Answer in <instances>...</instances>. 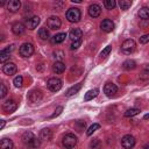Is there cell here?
I'll return each mask as SVG.
<instances>
[{
	"instance_id": "obj_1",
	"label": "cell",
	"mask_w": 149,
	"mask_h": 149,
	"mask_svg": "<svg viewBox=\"0 0 149 149\" xmlns=\"http://www.w3.org/2000/svg\"><path fill=\"white\" fill-rule=\"evenodd\" d=\"M22 140H23L24 144L28 146V147L31 148V149H36V148L40 147V140H38L31 132H26V133H23Z\"/></svg>"
},
{
	"instance_id": "obj_2",
	"label": "cell",
	"mask_w": 149,
	"mask_h": 149,
	"mask_svg": "<svg viewBox=\"0 0 149 149\" xmlns=\"http://www.w3.org/2000/svg\"><path fill=\"white\" fill-rule=\"evenodd\" d=\"M63 146L66 148V149H71L73 148L76 144H77V136L72 133H69V134H65L64 137H63V141H62Z\"/></svg>"
},
{
	"instance_id": "obj_3",
	"label": "cell",
	"mask_w": 149,
	"mask_h": 149,
	"mask_svg": "<svg viewBox=\"0 0 149 149\" xmlns=\"http://www.w3.org/2000/svg\"><path fill=\"white\" fill-rule=\"evenodd\" d=\"M65 16L69 22H78L81 17V13L78 8H69Z\"/></svg>"
},
{
	"instance_id": "obj_4",
	"label": "cell",
	"mask_w": 149,
	"mask_h": 149,
	"mask_svg": "<svg viewBox=\"0 0 149 149\" xmlns=\"http://www.w3.org/2000/svg\"><path fill=\"white\" fill-rule=\"evenodd\" d=\"M20 55L24 58H28L30 57L33 54H34V45L31 43H23L21 47H20V50H19Z\"/></svg>"
},
{
	"instance_id": "obj_5",
	"label": "cell",
	"mask_w": 149,
	"mask_h": 149,
	"mask_svg": "<svg viewBox=\"0 0 149 149\" xmlns=\"http://www.w3.org/2000/svg\"><path fill=\"white\" fill-rule=\"evenodd\" d=\"M47 85H48V88H49L50 91H52V92H57V91H59V90L62 88L63 83H62V80H61L59 78L52 77V78H50V79L48 80Z\"/></svg>"
},
{
	"instance_id": "obj_6",
	"label": "cell",
	"mask_w": 149,
	"mask_h": 149,
	"mask_svg": "<svg viewBox=\"0 0 149 149\" xmlns=\"http://www.w3.org/2000/svg\"><path fill=\"white\" fill-rule=\"evenodd\" d=\"M135 48H136V43H135V41L134 40H126L123 43H122V45H121V50H122V52H125V54H127V55H129V54H132L134 50H135Z\"/></svg>"
},
{
	"instance_id": "obj_7",
	"label": "cell",
	"mask_w": 149,
	"mask_h": 149,
	"mask_svg": "<svg viewBox=\"0 0 149 149\" xmlns=\"http://www.w3.org/2000/svg\"><path fill=\"white\" fill-rule=\"evenodd\" d=\"M121 146L125 149H132L135 146V137L132 135H125L121 139Z\"/></svg>"
},
{
	"instance_id": "obj_8",
	"label": "cell",
	"mask_w": 149,
	"mask_h": 149,
	"mask_svg": "<svg viewBox=\"0 0 149 149\" xmlns=\"http://www.w3.org/2000/svg\"><path fill=\"white\" fill-rule=\"evenodd\" d=\"M16 108H17V104H16V101L13 100V99L6 100V101L3 102V105H2V109H3V112H6V113H13Z\"/></svg>"
},
{
	"instance_id": "obj_9",
	"label": "cell",
	"mask_w": 149,
	"mask_h": 149,
	"mask_svg": "<svg viewBox=\"0 0 149 149\" xmlns=\"http://www.w3.org/2000/svg\"><path fill=\"white\" fill-rule=\"evenodd\" d=\"M118 92V87L115 84L113 83H106L105 86H104V93L107 95V97H113L115 95V93Z\"/></svg>"
},
{
	"instance_id": "obj_10",
	"label": "cell",
	"mask_w": 149,
	"mask_h": 149,
	"mask_svg": "<svg viewBox=\"0 0 149 149\" xmlns=\"http://www.w3.org/2000/svg\"><path fill=\"white\" fill-rule=\"evenodd\" d=\"M61 24H62V22H61V19L58 16H50L47 20V26L50 29H58L61 27Z\"/></svg>"
},
{
	"instance_id": "obj_11",
	"label": "cell",
	"mask_w": 149,
	"mask_h": 149,
	"mask_svg": "<svg viewBox=\"0 0 149 149\" xmlns=\"http://www.w3.org/2000/svg\"><path fill=\"white\" fill-rule=\"evenodd\" d=\"M2 71H3L5 74H7V76H12V74H15V73H16L17 68H16V65H15L14 63L8 62V63H6V64L2 66Z\"/></svg>"
},
{
	"instance_id": "obj_12",
	"label": "cell",
	"mask_w": 149,
	"mask_h": 149,
	"mask_svg": "<svg viewBox=\"0 0 149 149\" xmlns=\"http://www.w3.org/2000/svg\"><path fill=\"white\" fill-rule=\"evenodd\" d=\"M100 28H101L102 31L109 33V31H112V30L114 29V23H113V21L109 20V19H104V20L101 21V23H100Z\"/></svg>"
},
{
	"instance_id": "obj_13",
	"label": "cell",
	"mask_w": 149,
	"mask_h": 149,
	"mask_svg": "<svg viewBox=\"0 0 149 149\" xmlns=\"http://www.w3.org/2000/svg\"><path fill=\"white\" fill-rule=\"evenodd\" d=\"M41 99H42V92H41L40 90H33V91L29 92V94H28V100H29L31 104L38 102Z\"/></svg>"
},
{
	"instance_id": "obj_14",
	"label": "cell",
	"mask_w": 149,
	"mask_h": 149,
	"mask_svg": "<svg viewBox=\"0 0 149 149\" xmlns=\"http://www.w3.org/2000/svg\"><path fill=\"white\" fill-rule=\"evenodd\" d=\"M38 23H40V17H38V16H31V17H28V19H26V22H24L26 27H27L28 29H30V30L35 29V28L37 27Z\"/></svg>"
},
{
	"instance_id": "obj_15",
	"label": "cell",
	"mask_w": 149,
	"mask_h": 149,
	"mask_svg": "<svg viewBox=\"0 0 149 149\" xmlns=\"http://www.w3.org/2000/svg\"><path fill=\"white\" fill-rule=\"evenodd\" d=\"M69 37L72 40V42L81 41V37H83V31H81V29H79V28H73V29H71L70 33H69Z\"/></svg>"
},
{
	"instance_id": "obj_16",
	"label": "cell",
	"mask_w": 149,
	"mask_h": 149,
	"mask_svg": "<svg viewBox=\"0 0 149 149\" xmlns=\"http://www.w3.org/2000/svg\"><path fill=\"white\" fill-rule=\"evenodd\" d=\"M20 7H21V2L19 0H9L7 2V9L12 13L17 12L20 9Z\"/></svg>"
},
{
	"instance_id": "obj_17",
	"label": "cell",
	"mask_w": 149,
	"mask_h": 149,
	"mask_svg": "<svg viewBox=\"0 0 149 149\" xmlns=\"http://www.w3.org/2000/svg\"><path fill=\"white\" fill-rule=\"evenodd\" d=\"M101 13V8L99 5L97 3H92L90 7H88V14L91 17H98Z\"/></svg>"
},
{
	"instance_id": "obj_18",
	"label": "cell",
	"mask_w": 149,
	"mask_h": 149,
	"mask_svg": "<svg viewBox=\"0 0 149 149\" xmlns=\"http://www.w3.org/2000/svg\"><path fill=\"white\" fill-rule=\"evenodd\" d=\"M52 70H54L55 73H63L65 71V64L61 61L55 62L54 65H52Z\"/></svg>"
},
{
	"instance_id": "obj_19",
	"label": "cell",
	"mask_w": 149,
	"mask_h": 149,
	"mask_svg": "<svg viewBox=\"0 0 149 149\" xmlns=\"http://www.w3.org/2000/svg\"><path fill=\"white\" fill-rule=\"evenodd\" d=\"M51 137H52V132L49 128H44V129L41 130V133H40V139L41 140L49 141V140H51Z\"/></svg>"
},
{
	"instance_id": "obj_20",
	"label": "cell",
	"mask_w": 149,
	"mask_h": 149,
	"mask_svg": "<svg viewBox=\"0 0 149 149\" xmlns=\"http://www.w3.org/2000/svg\"><path fill=\"white\" fill-rule=\"evenodd\" d=\"M12 31L15 34V35H21L23 34L24 31V26L20 22H15L13 26H12Z\"/></svg>"
},
{
	"instance_id": "obj_21",
	"label": "cell",
	"mask_w": 149,
	"mask_h": 149,
	"mask_svg": "<svg viewBox=\"0 0 149 149\" xmlns=\"http://www.w3.org/2000/svg\"><path fill=\"white\" fill-rule=\"evenodd\" d=\"M14 144L12 142V140L7 139V137H3L1 141H0V149H13Z\"/></svg>"
},
{
	"instance_id": "obj_22",
	"label": "cell",
	"mask_w": 149,
	"mask_h": 149,
	"mask_svg": "<svg viewBox=\"0 0 149 149\" xmlns=\"http://www.w3.org/2000/svg\"><path fill=\"white\" fill-rule=\"evenodd\" d=\"M65 37H66V34L65 33H59V34H56L55 36H52L51 42L54 44H59V43H62L65 40Z\"/></svg>"
},
{
	"instance_id": "obj_23",
	"label": "cell",
	"mask_w": 149,
	"mask_h": 149,
	"mask_svg": "<svg viewBox=\"0 0 149 149\" xmlns=\"http://www.w3.org/2000/svg\"><path fill=\"white\" fill-rule=\"evenodd\" d=\"M80 87H81V83H78V84H76L74 86H72V87H70L68 91H66V93H65V95L66 97H71V95H73V94H76L79 90H80Z\"/></svg>"
},
{
	"instance_id": "obj_24",
	"label": "cell",
	"mask_w": 149,
	"mask_h": 149,
	"mask_svg": "<svg viewBox=\"0 0 149 149\" xmlns=\"http://www.w3.org/2000/svg\"><path fill=\"white\" fill-rule=\"evenodd\" d=\"M98 93H99V90H98V88H93V90L87 91V92L85 93V100H86V101L92 100L93 98H95V97L98 95Z\"/></svg>"
},
{
	"instance_id": "obj_25",
	"label": "cell",
	"mask_w": 149,
	"mask_h": 149,
	"mask_svg": "<svg viewBox=\"0 0 149 149\" xmlns=\"http://www.w3.org/2000/svg\"><path fill=\"white\" fill-rule=\"evenodd\" d=\"M122 68H123L125 70H133V69L136 68V63H135L133 59H127V61L123 62Z\"/></svg>"
},
{
	"instance_id": "obj_26",
	"label": "cell",
	"mask_w": 149,
	"mask_h": 149,
	"mask_svg": "<svg viewBox=\"0 0 149 149\" xmlns=\"http://www.w3.org/2000/svg\"><path fill=\"white\" fill-rule=\"evenodd\" d=\"M139 16L142 20H149V8L148 7H142L139 10Z\"/></svg>"
},
{
	"instance_id": "obj_27",
	"label": "cell",
	"mask_w": 149,
	"mask_h": 149,
	"mask_svg": "<svg viewBox=\"0 0 149 149\" xmlns=\"http://www.w3.org/2000/svg\"><path fill=\"white\" fill-rule=\"evenodd\" d=\"M139 113H140V109L139 108H129V109H127L125 112V116L126 118H132L134 115H137Z\"/></svg>"
},
{
	"instance_id": "obj_28",
	"label": "cell",
	"mask_w": 149,
	"mask_h": 149,
	"mask_svg": "<svg viewBox=\"0 0 149 149\" xmlns=\"http://www.w3.org/2000/svg\"><path fill=\"white\" fill-rule=\"evenodd\" d=\"M38 36H40L41 40H48L50 35H49V31H48L47 28H41L38 30Z\"/></svg>"
},
{
	"instance_id": "obj_29",
	"label": "cell",
	"mask_w": 149,
	"mask_h": 149,
	"mask_svg": "<svg viewBox=\"0 0 149 149\" xmlns=\"http://www.w3.org/2000/svg\"><path fill=\"white\" fill-rule=\"evenodd\" d=\"M119 6H120L121 9L126 10L132 6V1H129V0H120L119 1Z\"/></svg>"
},
{
	"instance_id": "obj_30",
	"label": "cell",
	"mask_w": 149,
	"mask_h": 149,
	"mask_svg": "<svg viewBox=\"0 0 149 149\" xmlns=\"http://www.w3.org/2000/svg\"><path fill=\"white\" fill-rule=\"evenodd\" d=\"M104 6L107 8V9H113L115 6H116V2L114 0H105L104 1Z\"/></svg>"
},
{
	"instance_id": "obj_31",
	"label": "cell",
	"mask_w": 149,
	"mask_h": 149,
	"mask_svg": "<svg viewBox=\"0 0 149 149\" xmlns=\"http://www.w3.org/2000/svg\"><path fill=\"white\" fill-rule=\"evenodd\" d=\"M13 83H14V85H15L16 87H21L22 84H23V78H22V76H16V77L14 78Z\"/></svg>"
},
{
	"instance_id": "obj_32",
	"label": "cell",
	"mask_w": 149,
	"mask_h": 149,
	"mask_svg": "<svg viewBox=\"0 0 149 149\" xmlns=\"http://www.w3.org/2000/svg\"><path fill=\"white\" fill-rule=\"evenodd\" d=\"M99 128H100V125H99V123H93V125L87 129L86 134H87V135H92V134H93L97 129H99Z\"/></svg>"
},
{
	"instance_id": "obj_33",
	"label": "cell",
	"mask_w": 149,
	"mask_h": 149,
	"mask_svg": "<svg viewBox=\"0 0 149 149\" xmlns=\"http://www.w3.org/2000/svg\"><path fill=\"white\" fill-rule=\"evenodd\" d=\"M100 146H101V143H100V141H99L98 139L93 140V141L90 143V148H91V149H100Z\"/></svg>"
},
{
	"instance_id": "obj_34",
	"label": "cell",
	"mask_w": 149,
	"mask_h": 149,
	"mask_svg": "<svg viewBox=\"0 0 149 149\" xmlns=\"http://www.w3.org/2000/svg\"><path fill=\"white\" fill-rule=\"evenodd\" d=\"M111 50H112V45H107L101 52H100V56L102 57V58H105V57H107L108 55H109V52H111Z\"/></svg>"
},
{
	"instance_id": "obj_35",
	"label": "cell",
	"mask_w": 149,
	"mask_h": 149,
	"mask_svg": "<svg viewBox=\"0 0 149 149\" xmlns=\"http://www.w3.org/2000/svg\"><path fill=\"white\" fill-rule=\"evenodd\" d=\"M14 50V44H10V45H8V47H6L5 49H2L1 51H0V54H6V55H10V52Z\"/></svg>"
},
{
	"instance_id": "obj_36",
	"label": "cell",
	"mask_w": 149,
	"mask_h": 149,
	"mask_svg": "<svg viewBox=\"0 0 149 149\" xmlns=\"http://www.w3.org/2000/svg\"><path fill=\"white\" fill-rule=\"evenodd\" d=\"M62 111H63V107L62 106H59V107H57L56 108V111H55V113H52L51 115H50V119H52V118H56V116H58L61 113H62Z\"/></svg>"
},
{
	"instance_id": "obj_37",
	"label": "cell",
	"mask_w": 149,
	"mask_h": 149,
	"mask_svg": "<svg viewBox=\"0 0 149 149\" xmlns=\"http://www.w3.org/2000/svg\"><path fill=\"white\" fill-rule=\"evenodd\" d=\"M148 42H149V34H144V35H142V36L140 37V43L146 44V43H148Z\"/></svg>"
},
{
	"instance_id": "obj_38",
	"label": "cell",
	"mask_w": 149,
	"mask_h": 149,
	"mask_svg": "<svg viewBox=\"0 0 149 149\" xmlns=\"http://www.w3.org/2000/svg\"><path fill=\"white\" fill-rule=\"evenodd\" d=\"M7 94V87L5 84H1V94H0V98H5Z\"/></svg>"
},
{
	"instance_id": "obj_39",
	"label": "cell",
	"mask_w": 149,
	"mask_h": 149,
	"mask_svg": "<svg viewBox=\"0 0 149 149\" xmlns=\"http://www.w3.org/2000/svg\"><path fill=\"white\" fill-rule=\"evenodd\" d=\"M81 44V41H76V42H72V44H71V50H76V49H78L79 48V45Z\"/></svg>"
},
{
	"instance_id": "obj_40",
	"label": "cell",
	"mask_w": 149,
	"mask_h": 149,
	"mask_svg": "<svg viewBox=\"0 0 149 149\" xmlns=\"http://www.w3.org/2000/svg\"><path fill=\"white\" fill-rule=\"evenodd\" d=\"M10 58V55H6V54H0V62L1 63H5L7 59Z\"/></svg>"
},
{
	"instance_id": "obj_41",
	"label": "cell",
	"mask_w": 149,
	"mask_h": 149,
	"mask_svg": "<svg viewBox=\"0 0 149 149\" xmlns=\"http://www.w3.org/2000/svg\"><path fill=\"white\" fill-rule=\"evenodd\" d=\"M5 127V120H1V125H0V128L2 129Z\"/></svg>"
},
{
	"instance_id": "obj_42",
	"label": "cell",
	"mask_w": 149,
	"mask_h": 149,
	"mask_svg": "<svg viewBox=\"0 0 149 149\" xmlns=\"http://www.w3.org/2000/svg\"><path fill=\"white\" fill-rule=\"evenodd\" d=\"M72 2H77V3H80L81 2V0H71Z\"/></svg>"
},
{
	"instance_id": "obj_43",
	"label": "cell",
	"mask_w": 149,
	"mask_h": 149,
	"mask_svg": "<svg viewBox=\"0 0 149 149\" xmlns=\"http://www.w3.org/2000/svg\"><path fill=\"white\" fill-rule=\"evenodd\" d=\"M144 119H149V114H146L144 115Z\"/></svg>"
},
{
	"instance_id": "obj_44",
	"label": "cell",
	"mask_w": 149,
	"mask_h": 149,
	"mask_svg": "<svg viewBox=\"0 0 149 149\" xmlns=\"http://www.w3.org/2000/svg\"><path fill=\"white\" fill-rule=\"evenodd\" d=\"M146 70H147V71H149V65H147V66H146Z\"/></svg>"
},
{
	"instance_id": "obj_45",
	"label": "cell",
	"mask_w": 149,
	"mask_h": 149,
	"mask_svg": "<svg viewBox=\"0 0 149 149\" xmlns=\"http://www.w3.org/2000/svg\"><path fill=\"white\" fill-rule=\"evenodd\" d=\"M143 149H149V146H146V147H144Z\"/></svg>"
}]
</instances>
